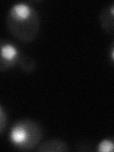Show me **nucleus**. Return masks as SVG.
Here are the masks:
<instances>
[{
	"instance_id": "f257e3e1",
	"label": "nucleus",
	"mask_w": 114,
	"mask_h": 152,
	"mask_svg": "<svg viewBox=\"0 0 114 152\" xmlns=\"http://www.w3.org/2000/svg\"><path fill=\"white\" fill-rule=\"evenodd\" d=\"M10 33L17 40L30 43L37 37L40 31L39 13L31 5L26 2L13 4L6 17Z\"/></svg>"
},
{
	"instance_id": "f03ea898",
	"label": "nucleus",
	"mask_w": 114,
	"mask_h": 152,
	"mask_svg": "<svg viewBox=\"0 0 114 152\" xmlns=\"http://www.w3.org/2000/svg\"><path fill=\"white\" fill-rule=\"evenodd\" d=\"M44 132L40 124L30 118L16 121L9 132V141L14 148L28 151L40 144Z\"/></svg>"
},
{
	"instance_id": "7ed1b4c3",
	"label": "nucleus",
	"mask_w": 114,
	"mask_h": 152,
	"mask_svg": "<svg viewBox=\"0 0 114 152\" xmlns=\"http://www.w3.org/2000/svg\"><path fill=\"white\" fill-rule=\"evenodd\" d=\"M1 53H0V71L5 72L18 65L20 57L22 56L20 50L16 45L7 39H1L0 43Z\"/></svg>"
},
{
	"instance_id": "20e7f679",
	"label": "nucleus",
	"mask_w": 114,
	"mask_h": 152,
	"mask_svg": "<svg viewBox=\"0 0 114 152\" xmlns=\"http://www.w3.org/2000/svg\"><path fill=\"white\" fill-rule=\"evenodd\" d=\"M99 22L102 28L108 34H114V3L104 6L99 13Z\"/></svg>"
},
{
	"instance_id": "39448f33",
	"label": "nucleus",
	"mask_w": 114,
	"mask_h": 152,
	"mask_svg": "<svg viewBox=\"0 0 114 152\" xmlns=\"http://www.w3.org/2000/svg\"><path fill=\"white\" fill-rule=\"evenodd\" d=\"M36 150L39 152H68L70 150L69 145L58 138H50L41 142Z\"/></svg>"
},
{
	"instance_id": "423d86ee",
	"label": "nucleus",
	"mask_w": 114,
	"mask_h": 152,
	"mask_svg": "<svg viewBox=\"0 0 114 152\" xmlns=\"http://www.w3.org/2000/svg\"><path fill=\"white\" fill-rule=\"evenodd\" d=\"M18 66L23 72L30 73V72H32V71L35 70L36 63L32 57L26 55V54H22L20 59H19Z\"/></svg>"
},
{
	"instance_id": "0eeeda50",
	"label": "nucleus",
	"mask_w": 114,
	"mask_h": 152,
	"mask_svg": "<svg viewBox=\"0 0 114 152\" xmlns=\"http://www.w3.org/2000/svg\"><path fill=\"white\" fill-rule=\"evenodd\" d=\"M97 152H114V136L106 137L96 145Z\"/></svg>"
},
{
	"instance_id": "6e6552de",
	"label": "nucleus",
	"mask_w": 114,
	"mask_h": 152,
	"mask_svg": "<svg viewBox=\"0 0 114 152\" xmlns=\"http://www.w3.org/2000/svg\"><path fill=\"white\" fill-rule=\"evenodd\" d=\"M8 122V116L6 114V110H5L4 107L0 106V133L1 135L4 134L5 129H6V125Z\"/></svg>"
},
{
	"instance_id": "1a4fd4ad",
	"label": "nucleus",
	"mask_w": 114,
	"mask_h": 152,
	"mask_svg": "<svg viewBox=\"0 0 114 152\" xmlns=\"http://www.w3.org/2000/svg\"><path fill=\"white\" fill-rule=\"evenodd\" d=\"M108 59L110 61V63L114 66V40L111 42L108 49Z\"/></svg>"
}]
</instances>
